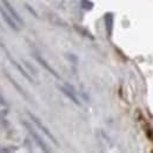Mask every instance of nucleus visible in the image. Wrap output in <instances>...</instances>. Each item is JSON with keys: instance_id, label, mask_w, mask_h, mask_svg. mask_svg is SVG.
I'll return each instance as SVG.
<instances>
[{"instance_id": "obj_1", "label": "nucleus", "mask_w": 153, "mask_h": 153, "mask_svg": "<svg viewBox=\"0 0 153 153\" xmlns=\"http://www.w3.org/2000/svg\"><path fill=\"white\" fill-rule=\"evenodd\" d=\"M24 125L26 126V128H27L28 133L32 135L33 140H34V141L37 143V145H38L39 147H40V149H41L42 151H45V152H48L50 150L47 149V145L45 144V141L42 140V138H41V137H40V135H39V134L37 133V132H36L34 130H33V127H32V126H31V125H30L28 123H26V121H24Z\"/></svg>"}, {"instance_id": "obj_4", "label": "nucleus", "mask_w": 153, "mask_h": 153, "mask_svg": "<svg viewBox=\"0 0 153 153\" xmlns=\"http://www.w3.org/2000/svg\"><path fill=\"white\" fill-rule=\"evenodd\" d=\"M60 90H61V92L67 97L70 100H72L76 105H80V101H79V99H78V97H76V92H74V90H73L72 86H70V85H64V86L60 87Z\"/></svg>"}, {"instance_id": "obj_3", "label": "nucleus", "mask_w": 153, "mask_h": 153, "mask_svg": "<svg viewBox=\"0 0 153 153\" xmlns=\"http://www.w3.org/2000/svg\"><path fill=\"white\" fill-rule=\"evenodd\" d=\"M0 14L2 16L4 20L6 21V24H7V25H8L11 28H13L14 31H19L20 26L17 24V21H16V20H14L12 17H11V16H10V13H8V12L5 10V7H4L1 4H0Z\"/></svg>"}, {"instance_id": "obj_6", "label": "nucleus", "mask_w": 153, "mask_h": 153, "mask_svg": "<svg viewBox=\"0 0 153 153\" xmlns=\"http://www.w3.org/2000/svg\"><path fill=\"white\" fill-rule=\"evenodd\" d=\"M36 58H37V60H38L39 62H40V65H42V66H44V67H45V68H46V70H47V71H48L51 74H53V76H56V78H59V76H58L57 73L54 72V70H52V68H51V67H50V66L46 64V61H45V60H42V59L39 57V56H37V54H36Z\"/></svg>"}, {"instance_id": "obj_5", "label": "nucleus", "mask_w": 153, "mask_h": 153, "mask_svg": "<svg viewBox=\"0 0 153 153\" xmlns=\"http://www.w3.org/2000/svg\"><path fill=\"white\" fill-rule=\"evenodd\" d=\"M28 115L31 117L32 121H33V123H34V124H36V125L38 126L39 128H40V130H41V131L44 132V134H45V135H47V137H48V138H50V139H51V140H52V141H53V143H54V144L57 145L58 143H57V140L54 139V137H53V135L51 134V132H50V131H48V130H47V128H46V127H45V126H44V125L41 124V121L39 120L38 118H37V117H34V115L32 114V113H28Z\"/></svg>"}, {"instance_id": "obj_2", "label": "nucleus", "mask_w": 153, "mask_h": 153, "mask_svg": "<svg viewBox=\"0 0 153 153\" xmlns=\"http://www.w3.org/2000/svg\"><path fill=\"white\" fill-rule=\"evenodd\" d=\"M0 4H1L4 7H5V10H6V11L10 13V16H11L13 19L16 20V21H17V24H18L20 27H21V26L24 25V21H22V19L20 18V16L18 14V12H17V11L13 8V6L10 4V1H8V0H0Z\"/></svg>"}]
</instances>
